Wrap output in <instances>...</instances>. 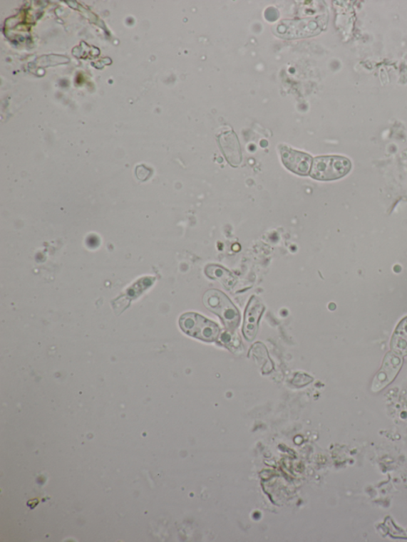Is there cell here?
Returning a JSON list of instances; mask_svg holds the SVG:
<instances>
[{"mask_svg": "<svg viewBox=\"0 0 407 542\" xmlns=\"http://www.w3.org/2000/svg\"><path fill=\"white\" fill-rule=\"evenodd\" d=\"M351 164L342 156H320L314 159L310 176L319 181H334L346 176Z\"/></svg>", "mask_w": 407, "mask_h": 542, "instance_id": "1", "label": "cell"}, {"mask_svg": "<svg viewBox=\"0 0 407 542\" xmlns=\"http://www.w3.org/2000/svg\"><path fill=\"white\" fill-rule=\"evenodd\" d=\"M203 303L209 311L219 316L230 330H234L237 328L240 320L239 311L224 293L217 290H210L205 292Z\"/></svg>", "mask_w": 407, "mask_h": 542, "instance_id": "2", "label": "cell"}, {"mask_svg": "<svg viewBox=\"0 0 407 542\" xmlns=\"http://www.w3.org/2000/svg\"><path fill=\"white\" fill-rule=\"evenodd\" d=\"M179 326L183 333L205 342L217 341L220 329L214 322L196 313H186L179 319Z\"/></svg>", "mask_w": 407, "mask_h": 542, "instance_id": "3", "label": "cell"}, {"mask_svg": "<svg viewBox=\"0 0 407 542\" xmlns=\"http://www.w3.org/2000/svg\"><path fill=\"white\" fill-rule=\"evenodd\" d=\"M403 365L401 355L391 352L386 355L383 366L375 377L372 390L378 391L387 387L396 378Z\"/></svg>", "mask_w": 407, "mask_h": 542, "instance_id": "4", "label": "cell"}, {"mask_svg": "<svg viewBox=\"0 0 407 542\" xmlns=\"http://www.w3.org/2000/svg\"><path fill=\"white\" fill-rule=\"evenodd\" d=\"M280 153L282 163L292 172L300 176L309 174L313 162L311 156L286 146H280Z\"/></svg>", "mask_w": 407, "mask_h": 542, "instance_id": "5", "label": "cell"}, {"mask_svg": "<svg viewBox=\"0 0 407 542\" xmlns=\"http://www.w3.org/2000/svg\"><path fill=\"white\" fill-rule=\"evenodd\" d=\"M265 306L257 297H252L248 303L244 314L243 333L247 340L252 341L258 333L259 321L264 313Z\"/></svg>", "mask_w": 407, "mask_h": 542, "instance_id": "6", "label": "cell"}, {"mask_svg": "<svg viewBox=\"0 0 407 542\" xmlns=\"http://www.w3.org/2000/svg\"><path fill=\"white\" fill-rule=\"evenodd\" d=\"M218 142L227 162L232 167H237L242 161V153L237 134L232 130L220 134Z\"/></svg>", "mask_w": 407, "mask_h": 542, "instance_id": "7", "label": "cell"}, {"mask_svg": "<svg viewBox=\"0 0 407 542\" xmlns=\"http://www.w3.org/2000/svg\"><path fill=\"white\" fill-rule=\"evenodd\" d=\"M391 347L392 352L402 356L407 355V317L397 326L392 336Z\"/></svg>", "mask_w": 407, "mask_h": 542, "instance_id": "8", "label": "cell"}, {"mask_svg": "<svg viewBox=\"0 0 407 542\" xmlns=\"http://www.w3.org/2000/svg\"><path fill=\"white\" fill-rule=\"evenodd\" d=\"M205 273L207 276L219 281V282L222 283L225 287L229 288V289L237 283V280L232 274L222 266L210 265L206 267Z\"/></svg>", "mask_w": 407, "mask_h": 542, "instance_id": "9", "label": "cell"}]
</instances>
